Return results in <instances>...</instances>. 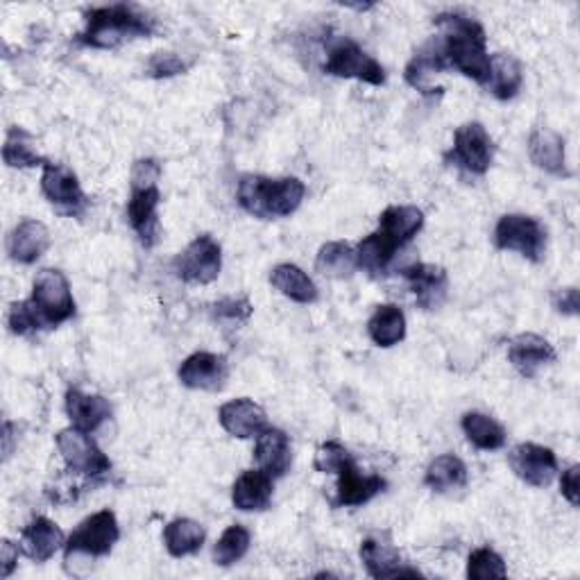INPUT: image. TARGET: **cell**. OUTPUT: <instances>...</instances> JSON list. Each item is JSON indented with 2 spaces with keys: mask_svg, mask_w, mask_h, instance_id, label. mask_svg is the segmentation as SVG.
I'll use <instances>...</instances> for the list:
<instances>
[{
  "mask_svg": "<svg viewBox=\"0 0 580 580\" xmlns=\"http://www.w3.org/2000/svg\"><path fill=\"white\" fill-rule=\"evenodd\" d=\"M434 23L442 27L440 46L447 59V67L487 86V82H490L493 59L487 55L483 25L463 14H440Z\"/></svg>",
  "mask_w": 580,
  "mask_h": 580,
  "instance_id": "7a4b0ae2",
  "label": "cell"
},
{
  "mask_svg": "<svg viewBox=\"0 0 580 580\" xmlns=\"http://www.w3.org/2000/svg\"><path fill=\"white\" fill-rule=\"evenodd\" d=\"M508 360L519 375L533 379L544 365L556 360V350L537 333H519L508 345Z\"/></svg>",
  "mask_w": 580,
  "mask_h": 580,
  "instance_id": "e0dca14e",
  "label": "cell"
},
{
  "mask_svg": "<svg viewBox=\"0 0 580 580\" xmlns=\"http://www.w3.org/2000/svg\"><path fill=\"white\" fill-rule=\"evenodd\" d=\"M529 157L531 162L556 177H569L567 170V152H565V139L554 132L552 128H535L529 137Z\"/></svg>",
  "mask_w": 580,
  "mask_h": 580,
  "instance_id": "44dd1931",
  "label": "cell"
},
{
  "mask_svg": "<svg viewBox=\"0 0 580 580\" xmlns=\"http://www.w3.org/2000/svg\"><path fill=\"white\" fill-rule=\"evenodd\" d=\"M206 540V533L202 524L193 522V519L179 517L164 529V544L173 558H185L198 554Z\"/></svg>",
  "mask_w": 580,
  "mask_h": 580,
  "instance_id": "4dcf8cb0",
  "label": "cell"
},
{
  "mask_svg": "<svg viewBox=\"0 0 580 580\" xmlns=\"http://www.w3.org/2000/svg\"><path fill=\"white\" fill-rule=\"evenodd\" d=\"M578 476H580V465H571L567 472H563V478H560V493L573 508L580 504Z\"/></svg>",
  "mask_w": 580,
  "mask_h": 580,
  "instance_id": "7bdbcfd3",
  "label": "cell"
},
{
  "mask_svg": "<svg viewBox=\"0 0 580 580\" xmlns=\"http://www.w3.org/2000/svg\"><path fill=\"white\" fill-rule=\"evenodd\" d=\"M250 531L240 524L229 526L221 540L213 546V563L221 565V567H232L236 565L240 558H246L248 548H250Z\"/></svg>",
  "mask_w": 580,
  "mask_h": 580,
  "instance_id": "d590c367",
  "label": "cell"
},
{
  "mask_svg": "<svg viewBox=\"0 0 580 580\" xmlns=\"http://www.w3.org/2000/svg\"><path fill=\"white\" fill-rule=\"evenodd\" d=\"M360 560L372 578H396V576H419L415 569H404L402 556L392 544L379 540H363Z\"/></svg>",
  "mask_w": 580,
  "mask_h": 580,
  "instance_id": "4316f807",
  "label": "cell"
},
{
  "mask_svg": "<svg viewBox=\"0 0 580 580\" xmlns=\"http://www.w3.org/2000/svg\"><path fill=\"white\" fill-rule=\"evenodd\" d=\"M424 225L422 209L413 204L388 206L379 216V227L356 246L358 268L370 274H386L396 250L411 242Z\"/></svg>",
  "mask_w": 580,
  "mask_h": 580,
  "instance_id": "6da1fadb",
  "label": "cell"
},
{
  "mask_svg": "<svg viewBox=\"0 0 580 580\" xmlns=\"http://www.w3.org/2000/svg\"><path fill=\"white\" fill-rule=\"evenodd\" d=\"M508 463L519 478L533 487L552 485L558 474L556 453L548 447L533 445V442H522V445L512 447L508 453Z\"/></svg>",
  "mask_w": 580,
  "mask_h": 580,
  "instance_id": "5bb4252c",
  "label": "cell"
},
{
  "mask_svg": "<svg viewBox=\"0 0 580 580\" xmlns=\"http://www.w3.org/2000/svg\"><path fill=\"white\" fill-rule=\"evenodd\" d=\"M42 173V193L44 198L64 216H82L86 211L88 202L86 196L80 187L78 175L64 166V164H52L46 162Z\"/></svg>",
  "mask_w": 580,
  "mask_h": 580,
  "instance_id": "4fadbf2b",
  "label": "cell"
},
{
  "mask_svg": "<svg viewBox=\"0 0 580 580\" xmlns=\"http://www.w3.org/2000/svg\"><path fill=\"white\" fill-rule=\"evenodd\" d=\"M447 67V59L442 55V46H440V39H431L429 44H424L415 57L411 59V64L406 67V82L422 91V94H440V91H436L431 84H429V78L431 75H438L442 73Z\"/></svg>",
  "mask_w": 580,
  "mask_h": 580,
  "instance_id": "484cf974",
  "label": "cell"
},
{
  "mask_svg": "<svg viewBox=\"0 0 580 580\" xmlns=\"http://www.w3.org/2000/svg\"><path fill=\"white\" fill-rule=\"evenodd\" d=\"M8 324H10V331L16 333V335H29V333H35V331L42 329L29 299L12 304L10 316H8Z\"/></svg>",
  "mask_w": 580,
  "mask_h": 580,
  "instance_id": "60d3db41",
  "label": "cell"
},
{
  "mask_svg": "<svg viewBox=\"0 0 580 580\" xmlns=\"http://www.w3.org/2000/svg\"><path fill=\"white\" fill-rule=\"evenodd\" d=\"M29 304H33L42 329H55L75 316V299L67 274L52 268H46L37 274Z\"/></svg>",
  "mask_w": 580,
  "mask_h": 580,
  "instance_id": "8992f818",
  "label": "cell"
},
{
  "mask_svg": "<svg viewBox=\"0 0 580 580\" xmlns=\"http://www.w3.org/2000/svg\"><path fill=\"white\" fill-rule=\"evenodd\" d=\"M118 537H120L118 519L111 510H100L96 514H91L67 540L64 546L67 560L73 556H91V558L109 556Z\"/></svg>",
  "mask_w": 580,
  "mask_h": 580,
  "instance_id": "9c48e42d",
  "label": "cell"
},
{
  "mask_svg": "<svg viewBox=\"0 0 580 580\" xmlns=\"http://www.w3.org/2000/svg\"><path fill=\"white\" fill-rule=\"evenodd\" d=\"M173 270L181 282L187 284H211L218 280V274L223 270V250L218 246V240L202 234L193 238L187 250L177 255L173 261Z\"/></svg>",
  "mask_w": 580,
  "mask_h": 580,
  "instance_id": "30bf717a",
  "label": "cell"
},
{
  "mask_svg": "<svg viewBox=\"0 0 580 580\" xmlns=\"http://www.w3.org/2000/svg\"><path fill=\"white\" fill-rule=\"evenodd\" d=\"M270 284L284 297L297 304H313L318 299L316 282L295 263H280L270 270Z\"/></svg>",
  "mask_w": 580,
  "mask_h": 580,
  "instance_id": "83f0119b",
  "label": "cell"
},
{
  "mask_svg": "<svg viewBox=\"0 0 580 580\" xmlns=\"http://www.w3.org/2000/svg\"><path fill=\"white\" fill-rule=\"evenodd\" d=\"M62 546H67V537L48 517L33 519L21 533V552L35 563L50 560Z\"/></svg>",
  "mask_w": 580,
  "mask_h": 580,
  "instance_id": "7402d4cb",
  "label": "cell"
},
{
  "mask_svg": "<svg viewBox=\"0 0 580 580\" xmlns=\"http://www.w3.org/2000/svg\"><path fill=\"white\" fill-rule=\"evenodd\" d=\"M352 463H356V461L352 458V453L347 451V447H343L341 442H335V440H329V442L318 447L313 465L322 474H339L345 467H350Z\"/></svg>",
  "mask_w": 580,
  "mask_h": 580,
  "instance_id": "f35d334b",
  "label": "cell"
},
{
  "mask_svg": "<svg viewBox=\"0 0 580 580\" xmlns=\"http://www.w3.org/2000/svg\"><path fill=\"white\" fill-rule=\"evenodd\" d=\"M461 426H463V434L467 436V440L481 451H497L506 445L504 426L490 415L470 411L463 415Z\"/></svg>",
  "mask_w": 580,
  "mask_h": 580,
  "instance_id": "1f68e13d",
  "label": "cell"
},
{
  "mask_svg": "<svg viewBox=\"0 0 580 580\" xmlns=\"http://www.w3.org/2000/svg\"><path fill=\"white\" fill-rule=\"evenodd\" d=\"M368 333L377 347H394L406 335V316L394 304H381L368 320Z\"/></svg>",
  "mask_w": 580,
  "mask_h": 580,
  "instance_id": "f1b7e54d",
  "label": "cell"
},
{
  "mask_svg": "<svg viewBox=\"0 0 580 580\" xmlns=\"http://www.w3.org/2000/svg\"><path fill=\"white\" fill-rule=\"evenodd\" d=\"M19 546L12 544L10 540H3V544H0V563H3V569H0V576L3 578H10L16 563H19Z\"/></svg>",
  "mask_w": 580,
  "mask_h": 580,
  "instance_id": "ee69618b",
  "label": "cell"
},
{
  "mask_svg": "<svg viewBox=\"0 0 580 580\" xmlns=\"http://www.w3.org/2000/svg\"><path fill=\"white\" fill-rule=\"evenodd\" d=\"M495 242L499 250L519 252L524 259L540 263L546 252V229L533 216L506 213L495 227Z\"/></svg>",
  "mask_w": 580,
  "mask_h": 580,
  "instance_id": "ba28073f",
  "label": "cell"
},
{
  "mask_svg": "<svg viewBox=\"0 0 580 580\" xmlns=\"http://www.w3.org/2000/svg\"><path fill=\"white\" fill-rule=\"evenodd\" d=\"M490 59H493V71H490V82H487V86L493 88V94L499 100H512L524 84L522 64H519L512 55H506V52L490 55Z\"/></svg>",
  "mask_w": 580,
  "mask_h": 580,
  "instance_id": "d6a6232c",
  "label": "cell"
},
{
  "mask_svg": "<svg viewBox=\"0 0 580 580\" xmlns=\"http://www.w3.org/2000/svg\"><path fill=\"white\" fill-rule=\"evenodd\" d=\"M404 277L419 309L436 311L442 307L449 291V277L445 268L434 263H413L404 270Z\"/></svg>",
  "mask_w": 580,
  "mask_h": 580,
  "instance_id": "2e32d148",
  "label": "cell"
},
{
  "mask_svg": "<svg viewBox=\"0 0 580 580\" xmlns=\"http://www.w3.org/2000/svg\"><path fill=\"white\" fill-rule=\"evenodd\" d=\"M252 304L248 297H227L211 307V318L225 329H238L246 324L252 316Z\"/></svg>",
  "mask_w": 580,
  "mask_h": 580,
  "instance_id": "74e56055",
  "label": "cell"
},
{
  "mask_svg": "<svg viewBox=\"0 0 580 580\" xmlns=\"http://www.w3.org/2000/svg\"><path fill=\"white\" fill-rule=\"evenodd\" d=\"M255 461L261 472H265L270 478H282L291 467V440L282 429H263L257 436L255 447Z\"/></svg>",
  "mask_w": 580,
  "mask_h": 580,
  "instance_id": "603a6c76",
  "label": "cell"
},
{
  "mask_svg": "<svg viewBox=\"0 0 580 580\" xmlns=\"http://www.w3.org/2000/svg\"><path fill=\"white\" fill-rule=\"evenodd\" d=\"M57 449L62 453L67 467L78 474L103 476L111 472V461L96 445V440L86 431L75 429V426L57 434Z\"/></svg>",
  "mask_w": 580,
  "mask_h": 580,
  "instance_id": "7c38bea8",
  "label": "cell"
},
{
  "mask_svg": "<svg viewBox=\"0 0 580 580\" xmlns=\"http://www.w3.org/2000/svg\"><path fill=\"white\" fill-rule=\"evenodd\" d=\"M86 27L78 35V42L88 48H103L111 50L120 44L143 39L155 33V19L147 16L134 5H109V8H96L84 14Z\"/></svg>",
  "mask_w": 580,
  "mask_h": 580,
  "instance_id": "3957f363",
  "label": "cell"
},
{
  "mask_svg": "<svg viewBox=\"0 0 580 580\" xmlns=\"http://www.w3.org/2000/svg\"><path fill=\"white\" fill-rule=\"evenodd\" d=\"M388 487L386 478L377 474H360L356 463L339 472V487H335V501L333 506L339 508H356L372 501L377 495H381Z\"/></svg>",
  "mask_w": 580,
  "mask_h": 580,
  "instance_id": "d6986e66",
  "label": "cell"
},
{
  "mask_svg": "<svg viewBox=\"0 0 580 580\" xmlns=\"http://www.w3.org/2000/svg\"><path fill=\"white\" fill-rule=\"evenodd\" d=\"M177 377H179L181 386H187L191 390L218 392L227 386L229 363L225 356H218V354L196 352L179 365Z\"/></svg>",
  "mask_w": 580,
  "mask_h": 580,
  "instance_id": "9a60e30c",
  "label": "cell"
},
{
  "mask_svg": "<svg viewBox=\"0 0 580 580\" xmlns=\"http://www.w3.org/2000/svg\"><path fill=\"white\" fill-rule=\"evenodd\" d=\"M12 429H14V424L12 422H5V436H3V451H5V461L12 455Z\"/></svg>",
  "mask_w": 580,
  "mask_h": 580,
  "instance_id": "f6af8a7d",
  "label": "cell"
},
{
  "mask_svg": "<svg viewBox=\"0 0 580 580\" xmlns=\"http://www.w3.org/2000/svg\"><path fill=\"white\" fill-rule=\"evenodd\" d=\"M159 177H162V164L157 159H139L132 168L128 221L143 248H155V242L159 238V218H157V209L162 202Z\"/></svg>",
  "mask_w": 580,
  "mask_h": 580,
  "instance_id": "5b68a950",
  "label": "cell"
},
{
  "mask_svg": "<svg viewBox=\"0 0 580 580\" xmlns=\"http://www.w3.org/2000/svg\"><path fill=\"white\" fill-rule=\"evenodd\" d=\"M495 143L481 123H465L453 134V147L447 155L451 164L472 175H485L493 166Z\"/></svg>",
  "mask_w": 580,
  "mask_h": 580,
  "instance_id": "8fae6325",
  "label": "cell"
},
{
  "mask_svg": "<svg viewBox=\"0 0 580 580\" xmlns=\"http://www.w3.org/2000/svg\"><path fill=\"white\" fill-rule=\"evenodd\" d=\"M316 268L329 280H350L358 268L356 248L345 240L324 242L316 257Z\"/></svg>",
  "mask_w": 580,
  "mask_h": 580,
  "instance_id": "f546056e",
  "label": "cell"
},
{
  "mask_svg": "<svg viewBox=\"0 0 580 580\" xmlns=\"http://www.w3.org/2000/svg\"><path fill=\"white\" fill-rule=\"evenodd\" d=\"M50 248V232L44 223L25 218L8 236V255L12 261L29 265L39 261Z\"/></svg>",
  "mask_w": 580,
  "mask_h": 580,
  "instance_id": "ffe728a7",
  "label": "cell"
},
{
  "mask_svg": "<svg viewBox=\"0 0 580 580\" xmlns=\"http://www.w3.org/2000/svg\"><path fill=\"white\" fill-rule=\"evenodd\" d=\"M324 73L333 78H345V80H358L372 86L386 84V71L377 62L372 55L365 52L356 42L347 37H339L329 42L327 46V62H324Z\"/></svg>",
  "mask_w": 580,
  "mask_h": 580,
  "instance_id": "52a82bcc",
  "label": "cell"
},
{
  "mask_svg": "<svg viewBox=\"0 0 580 580\" xmlns=\"http://www.w3.org/2000/svg\"><path fill=\"white\" fill-rule=\"evenodd\" d=\"M467 576L472 580H490V578H506L508 576V569H506V563L504 558L493 552L490 546H483V548H476V552L470 554V560H467Z\"/></svg>",
  "mask_w": 580,
  "mask_h": 580,
  "instance_id": "8d00e7d4",
  "label": "cell"
},
{
  "mask_svg": "<svg viewBox=\"0 0 580 580\" xmlns=\"http://www.w3.org/2000/svg\"><path fill=\"white\" fill-rule=\"evenodd\" d=\"M3 159L10 168H35V166L46 164V159L35 147V139L29 137L23 128H12L8 132V139L3 145Z\"/></svg>",
  "mask_w": 580,
  "mask_h": 580,
  "instance_id": "e575fe53",
  "label": "cell"
},
{
  "mask_svg": "<svg viewBox=\"0 0 580 580\" xmlns=\"http://www.w3.org/2000/svg\"><path fill=\"white\" fill-rule=\"evenodd\" d=\"M304 196H307V187L297 177L272 179L263 175H242L236 189L238 204L261 221L291 216L299 209Z\"/></svg>",
  "mask_w": 580,
  "mask_h": 580,
  "instance_id": "277c9868",
  "label": "cell"
},
{
  "mask_svg": "<svg viewBox=\"0 0 580 580\" xmlns=\"http://www.w3.org/2000/svg\"><path fill=\"white\" fill-rule=\"evenodd\" d=\"M189 69H191V62H187L185 57H179L175 52H157V55H152L147 62V75L157 78V80L187 73Z\"/></svg>",
  "mask_w": 580,
  "mask_h": 580,
  "instance_id": "ab89813d",
  "label": "cell"
},
{
  "mask_svg": "<svg viewBox=\"0 0 580 580\" xmlns=\"http://www.w3.org/2000/svg\"><path fill=\"white\" fill-rule=\"evenodd\" d=\"M232 501L242 512L265 510L272 501V478L261 470L242 472L232 487Z\"/></svg>",
  "mask_w": 580,
  "mask_h": 580,
  "instance_id": "d4e9b609",
  "label": "cell"
},
{
  "mask_svg": "<svg viewBox=\"0 0 580 580\" xmlns=\"http://www.w3.org/2000/svg\"><path fill=\"white\" fill-rule=\"evenodd\" d=\"M424 483L429 485L434 493L458 490V487H463L467 483V467L461 458L453 455V453L438 455V458H434L431 465L426 467Z\"/></svg>",
  "mask_w": 580,
  "mask_h": 580,
  "instance_id": "836d02e7",
  "label": "cell"
},
{
  "mask_svg": "<svg viewBox=\"0 0 580 580\" xmlns=\"http://www.w3.org/2000/svg\"><path fill=\"white\" fill-rule=\"evenodd\" d=\"M67 415L80 431L94 434L111 417V406L100 394H86L78 388L67 392Z\"/></svg>",
  "mask_w": 580,
  "mask_h": 580,
  "instance_id": "cb8c5ba5",
  "label": "cell"
},
{
  "mask_svg": "<svg viewBox=\"0 0 580 580\" xmlns=\"http://www.w3.org/2000/svg\"><path fill=\"white\" fill-rule=\"evenodd\" d=\"M218 419L223 429L234 436V438H255L263 429H268V415L265 411L255 404L248 396H240V400H232L221 406Z\"/></svg>",
  "mask_w": 580,
  "mask_h": 580,
  "instance_id": "ac0fdd59",
  "label": "cell"
},
{
  "mask_svg": "<svg viewBox=\"0 0 580 580\" xmlns=\"http://www.w3.org/2000/svg\"><path fill=\"white\" fill-rule=\"evenodd\" d=\"M554 307L563 316H578V309H580L578 288L576 286H569V288L556 291V295H554Z\"/></svg>",
  "mask_w": 580,
  "mask_h": 580,
  "instance_id": "b9f144b4",
  "label": "cell"
}]
</instances>
